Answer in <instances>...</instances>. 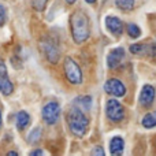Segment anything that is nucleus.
Segmentation results:
<instances>
[{"instance_id":"obj_1","label":"nucleus","mask_w":156,"mask_h":156,"mask_svg":"<svg viewBox=\"0 0 156 156\" xmlns=\"http://www.w3.org/2000/svg\"><path fill=\"white\" fill-rule=\"evenodd\" d=\"M70 27H71V36H73L74 43L82 44L89 38V34H90L89 18L83 11L77 10L71 14Z\"/></svg>"},{"instance_id":"obj_27","label":"nucleus","mask_w":156,"mask_h":156,"mask_svg":"<svg viewBox=\"0 0 156 156\" xmlns=\"http://www.w3.org/2000/svg\"><path fill=\"white\" fill-rule=\"evenodd\" d=\"M66 2H67L69 4H73V3H76V0H66Z\"/></svg>"},{"instance_id":"obj_4","label":"nucleus","mask_w":156,"mask_h":156,"mask_svg":"<svg viewBox=\"0 0 156 156\" xmlns=\"http://www.w3.org/2000/svg\"><path fill=\"white\" fill-rule=\"evenodd\" d=\"M65 76L67 78V81L73 85H80L82 82V71H81L80 66L74 62L71 58H66L65 59Z\"/></svg>"},{"instance_id":"obj_6","label":"nucleus","mask_w":156,"mask_h":156,"mask_svg":"<svg viewBox=\"0 0 156 156\" xmlns=\"http://www.w3.org/2000/svg\"><path fill=\"white\" fill-rule=\"evenodd\" d=\"M0 92L4 96H10L14 92V85L7 73V66L2 58H0Z\"/></svg>"},{"instance_id":"obj_9","label":"nucleus","mask_w":156,"mask_h":156,"mask_svg":"<svg viewBox=\"0 0 156 156\" xmlns=\"http://www.w3.org/2000/svg\"><path fill=\"white\" fill-rule=\"evenodd\" d=\"M104 90L107 92L108 94H112L115 97H123L126 94V88L125 85L121 82L119 80H115V78H111L105 82L104 85Z\"/></svg>"},{"instance_id":"obj_7","label":"nucleus","mask_w":156,"mask_h":156,"mask_svg":"<svg viewBox=\"0 0 156 156\" xmlns=\"http://www.w3.org/2000/svg\"><path fill=\"white\" fill-rule=\"evenodd\" d=\"M105 112L107 116L114 122H119L123 119L125 116V111L123 107L121 105V103L116 101L115 99H110L107 101V107H105Z\"/></svg>"},{"instance_id":"obj_2","label":"nucleus","mask_w":156,"mask_h":156,"mask_svg":"<svg viewBox=\"0 0 156 156\" xmlns=\"http://www.w3.org/2000/svg\"><path fill=\"white\" fill-rule=\"evenodd\" d=\"M67 125L70 132L77 137H83L89 126V119L78 105H73L67 111Z\"/></svg>"},{"instance_id":"obj_12","label":"nucleus","mask_w":156,"mask_h":156,"mask_svg":"<svg viewBox=\"0 0 156 156\" xmlns=\"http://www.w3.org/2000/svg\"><path fill=\"white\" fill-rule=\"evenodd\" d=\"M105 26L114 36H119L123 32V23L116 16H107L105 18Z\"/></svg>"},{"instance_id":"obj_21","label":"nucleus","mask_w":156,"mask_h":156,"mask_svg":"<svg viewBox=\"0 0 156 156\" xmlns=\"http://www.w3.org/2000/svg\"><path fill=\"white\" fill-rule=\"evenodd\" d=\"M5 22H7V8L0 4V27L4 26Z\"/></svg>"},{"instance_id":"obj_19","label":"nucleus","mask_w":156,"mask_h":156,"mask_svg":"<svg viewBox=\"0 0 156 156\" xmlns=\"http://www.w3.org/2000/svg\"><path fill=\"white\" fill-rule=\"evenodd\" d=\"M127 33H129V36L132 38H138L140 37V34H141V30H140V27H138L137 25L129 23L127 25Z\"/></svg>"},{"instance_id":"obj_26","label":"nucleus","mask_w":156,"mask_h":156,"mask_svg":"<svg viewBox=\"0 0 156 156\" xmlns=\"http://www.w3.org/2000/svg\"><path fill=\"white\" fill-rule=\"evenodd\" d=\"M2 123H3V118H2V111H0V127H2Z\"/></svg>"},{"instance_id":"obj_10","label":"nucleus","mask_w":156,"mask_h":156,"mask_svg":"<svg viewBox=\"0 0 156 156\" xmlns=\"http://www.w3.org/2000/svg\"><path fill=\"white\" fill-rule=\"evenodd\" d=\"M125 59H126V55H125V51L122 48H115L108 54L107 56V65L110 69H118L121 67L125 63Z\"/></svg>"},{"instance_id":"obj_22","label":"nucleus","mask_w":156,"mask_h":156,"mask_svg":"<svg viewBox=\"0 0 156 156\" xmlns=\"http://www.w3.org/2000/svg\"><path fill=\"white\" fill-rule=\"evenodd\" d=\"M92 154H93V155H101L103 156V155H104V151H103L101 147H96V148L92 151Z\"/></svg>"},{"instance_id":"obj_11","label":"nucleus","mask_w":156,"mask_h":156,"mask_svg":"<svg viewBox=\"0 0 156 156\" xmlns=\"http://www.w3.org/2000/svg\"><path fill=\"white\" fill-rule=\"evenodd\" d=\"M155 88L151 85H145L141 90L140 94V104L144 105V107H149V105L154 103L155 100Z\"/></svg>"},{"instance_id":"obj_14","label":"nucleus","mask_w":156,"mask_h":156,"mask_svg":"<svg viewBox=\"0 0 156 156\" xmlns=\"http://www.w3.org/2000/svg\"><path fill=\"white\" fill-rule=\"evenodd\" d=\"M125 143L121 137H114L110 143V151L112 155H121L123 152Z\"/></svg>"},{"instance_id":"obj_18","label":"nucleus","mask_w":156,"mask_h":156,"mask_svg":"<svg viewBox=\"0 0 156 156\" xmlns=\"http://www.w3.org/2000/svg\"><path fill=\"white\" fill-rule=\"evenodd\" d=\"M76 103L78 104V107H82L83 110H89L92 105V97L90 96H82V97H78L76 100Z\"/></svg>"},{"instance_id":"obj_3","label":"nucleus","mask_w":156,"mask_h":156,"mask_svg":"<svg viewBox=\"0 0 156 156\" xmlns=\"http://www.w3.org/2000/svg\"><path fill=\"white\" fill-rule=\"evenodd\" d=\"M40 48L41 52L44 54V56L47 58L49 63L55 65V63L59 62L60 59V49L58 43L55 41V38L49 37V36H45L40 40Z\"/></svg>"},{"instance_id":"obj_16","label":"nucleus","mask_w":156,"mask_h":156,"mask_svg":"<svg viewBox=\"0 0 156 156\" xmlns=\"http://www.w3.org/2000/svg\"><path fill=\"white\" fill-rule=\"evenodd\" d=\"M143 126L147 127V129H151V127L156 126V111L151 114H147L143 118Z\"/></svg>"},{"instance_id":"obj_20","label":"nucleus","mask_w":156,"mask_h":156,"mask_svg":"<svg viewBox=\"0 0 156 156\" xmlns=\"http://www.w3.org/2000/svg\"><path fill=\"white\" fill-rule=\"evenodd\" d=\"M47 3H48V0H32V5L36 11H43Z\"/></svg>"},{"instance_id":"obj_5","label":"nucleus","mask_w":156,"mask_h":156,"mask_svg":"<svg viewBox=\"0 0 156 156\" xmlns=\"http://www.w3.org/2000/svg\"><path fill=\"white\" fill-rule=\"evenodd\" d=\"M41 115L47 125H55L60 116V105L56 101L47 103L41 111Z\"/></svg>"},{"instance_id":"obj_15","label":"nucleus","mask_w":156,"mask_h":156,"mask_svg":"<svg viewBox=\"0 0 156 156\" xmlns=\"http://www.w3.org/2000/svg\"><path fill=\"white\" fill-rule=\"evenodd\" d=\"M41 134H43L41 127H34V129L29 133V136H27V143L29 144H37L38 141L41 140Z\"/></svg>"},{"instance_id":"obj_25","label":"nucleus","mask_w":156,"mask_h":156,"mask_svg":"<svg viewBox=\"0 0 156 156\" xmlns=\"http://www.w3.org/2000/svg\"><path fill=\"white\" fill-rule=\"evenodd\" d=\"M86 3H89V4H93V3H96V0H85Z\"/></svg>"},{"instance_id":"obj_23","label":"nucleus","mask_w":156,"mask_h":156,"mask_svg":"<svg viewBox=\"0 0 156 156\" xmlns=\"http://www.w3.org/2000/svg\"><path fill=\"white\" fill-rule=\"evenodd\" d=\"M30 156H37V155H43V149H36V151H32L29 154Z\"/></svg>"},{"instance_id":"obj_24","label":"nucleus","mask_w":156,"mask_h":156,"mask_svg":"<svg viewBox=\"0 0 156 156\" xmlns=\"http://www.w3.org/2000/svg\"><path fill=\"white\" fill-rule=\"evenodd\" d=\"M7 156H18V154H16V152H14V151H10L7 154Z\"/></svg>"},{"instance_id":"obj_8","label":"nucleus","mask_w":156,"mask_h":156,"mask_svg":"<svg viewBox=\"0 0 156 156\" xmlns=\"http://www.w3.org/2000/svg\"><path fill=\"white\" fill-rule=\"evenodd\" d=\"M130 52L133 55H143L155 59L156 58V44H133L130 45Z\"/></svg>"},{"instance_id":"obj_13","label":"nucleus","mask_w":156,"mask_h":156,"mask_svg":"<svg viewBox=\"0 0 156 156\" xmlns=\"http://www.w3.org/2000/svg\"><path fill=\"white\" fill-rule=\"evenodd\" d=\"M30 123V116L26 111H19L15 116V126L18 130H23Z\"/></svg>"},{"instance_id":"obj_17","label":"nucleus","mask_w":156,"mask_h":156,"mask_svg":"<svg viewBox=\"0 0 156 156\" xmlns=\"http://www.w3.org/2000/svg\"><path fill=\"white\" fill-rule=\"evenodd\" d=\"M116 7H119L123 11H130L134 7V0H115Z\"/></svg>"}]
</instances>
